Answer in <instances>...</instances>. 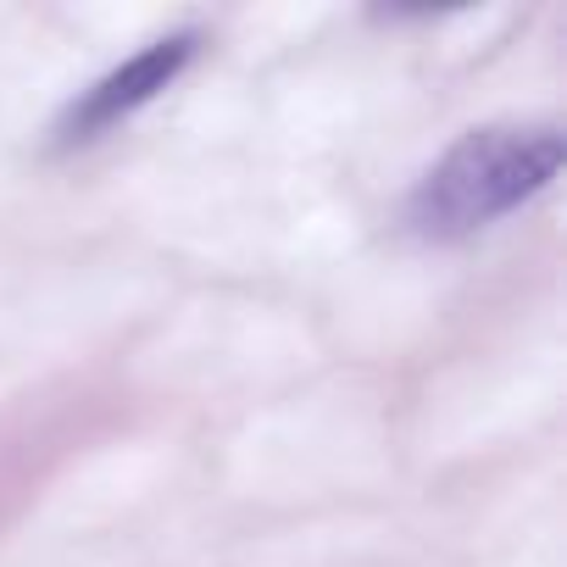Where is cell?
Wrapping results in <instances>:
<instances>
[{
  "label": "cell",
  "instance_id": "cell-2",
  "mask_svg": "<svg viewBox=\"0 0 567 567\" xmlns=\"http://www.w3.org/2000/svg\"><path fill=\"white\" fill-rule=\"evenodd\" d=\"M189 51H195V40L189 34H173V40H162V45H151V51H140L128 68H117L112 79H101L79 106H73V117L62 123V134L68 140H90V134H101V128H112L117 117H128V112H140L145 101H156L178 73H184V62H189Z\"/></svg>",
  "mask_w": 567,
  "mask_h": 567
},
{
  "label": "cell",
  "instance_id": "cell-1",
  "mask_svg": "<svg viewBox=\"0 0 567 567\" xmlns=\"http://www.w3.org/2000/svg\"><path fill=\"white\" fill-rule=\"evenodd\" d=\"M561 162V134L550 123H517V128H473L462 145L445 151V162L417 184L412 195V223L429 239H456L473 234L528 195H539L556 178Z\"/></svg>",
  "mask_w": 567,
  "mask_h": 567
}]
</instances>
